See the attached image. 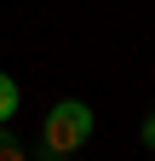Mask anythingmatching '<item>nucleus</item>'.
<instances>
[{"label":"nucleus","instance_id":"7ed1b4c3","mask_svg":"<svg viewBox=\"0 0 155 161\" xmlns=\"http://www.w3.org/2000/svg\"><path fill=\"white\" fill-rule=\"evenodd\" d=\"M0 161H29V150H23V138H12L6 127H0Z\"/></svg>","mask_w":155,"mask_h":161},{"label":"nucleus","instance_id":"f257e3e1","mask_svg":"<svg viewBox=\"0 0 155 161\" xmlns=\"http://www.w3.org/2000/svg\"><path fill=\"white\" fill-rule=\"evenodd\" d=\"M86 138H92V109L81 104V98H63V104L46 109V127H40V155H46V161L75 155Z\"/></svg>","mask_w":155,"mask_h":161},{"label":"nucleus","instance_id":"f03ea898","mask_svg":"<svg viewBox=\"0 0 155 161\" xmlns=\"http://www.w3.org/2000/svg\"><path fill=\"white\" fill-rule=\"evenodd\" d=\"M17 104H23V92H17V80H12V75H0V127H6V121L17 115Z\"/></svg>","mask_w":155,"mask_h":161},{"label":"nucleus","instance_id":"20e7f679","mask_svg":"<svg viewBox=\"0 0 155 161\" xmlns=\"http://www.w3.org/2000/svg\"><path fill=\"white\" fill-rule=\"evenodd\" d=\"M144 144H149V150H155V109H149V115H144Z\"/></svg>","mask_w":155,"mask_h":161}]
</instances>
